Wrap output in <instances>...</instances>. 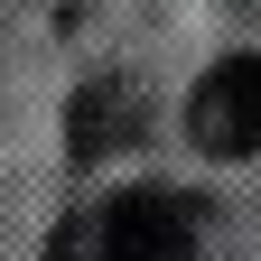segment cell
Returning a JSON list of instances; mask_svg holds the SVG:
<instances>
[{
  "mask_svg": "<svg viewBox=\"0 0 261 261\" xmlns=\"http://www.w3.org/2000/svg\"><path fill=\"white\" fill-rule=\"evenodd\" d=\"M187 140L205 159H252L261 149V56H224L187 93Z\"/></svg>",
  "mask_w": 261,
  "mask_h": 261,
  "instance_id": "cell-1",
  "label": "cell"
},
{
  "mask_svg": "<svg viewBox=\"0 0 261 261\" xmlns=\"http://www.w3.org/2000/svg\"><path fill=\"white\" fill-rule=\"evenodd\" d=\"M93 261H196V215L168 187H130L93 215Z\"/></svg>",
  "mask_w": 261,
  "mask_h": 261,
  "instance_id": "cell-2",
  "label": "cell"
},
{
  "mask_svg": "<svg viewBox=\"0 0 261 261\" xmlns=\"http://www.w3.org/2000/svg\"><path fill=\"white\" fill-rule=\"evenodd\" d=\"M65 140H75V159H112V149L140 140V93H130V75H93L65 103Z\"/></svg>",
  "mask_w": 261,
  "mask_h": 261,
  "instance_id": "cell-3",
  "label": "cell"
}]
</instances>
